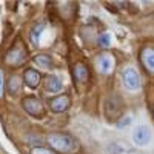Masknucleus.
<instances>
[{
  "label": "nucleus",
  "mask_w": 154,
  "mask_h": 154,
  "mask_svg": "<svg viewBox=\"0 0 154 154\" xmlns=\"http://www.w3.org/2000/svg\"><path fill=\"white\" fill-rule=\"evenodd\" d=\"M48 143L54 151L62 154H71L77 149L75 140L68 134H51L48 137Z\"/></svg>",
  "instance_id": "1"
},
{
  "label": "nucleus",
  "mask_w": 154,
  "mask_h": 154,
  "mask_svg": "<svg viewBox=\"0 0 154 154\" xmlns=\"http://www.w3.org/2000/svg\"><path fill=\"white\" fill-rule=\"evenodd\" d=\"M131 137H133L134 145H137V146H146L151 142V139H152V131H151V128L146 123H139V125L134 126Z\"/></svg>",
  "instance_id": "2"
},
{
  "label": "nucleus",
  "mask_w": 154,
  "mask_h": 154,
  "mask_svg": "<svg viewBox=\"0 0 154 154\" xmlns=\"http://www.w3.org/2000/svg\"><path fill=\"white\" fill-rule=\"evenodd\" d=\"M122 80H123V85L128 91H137L142 85L140 82V75H139V71L134 68V66H126L122 72Z\"/></svg>",
  "instance_id": "3"
},
{
  "label": "nucleus",
  "mask_w": 154,
  "mask_h": 154,
  "mask_svg": "<svg viewBox=\"0 0 154 154\" xmlns=\"http://www.w3.org/2000/svg\"><path fill=\"white\" fill-rule=\"evenodd\" d=\"M23 108L25 111H26L28 114L34 116V117H38V116H42L43 114V105H42V102L38 100L37 97L31 96V97H26L23 100Z\"/></svg>",
  "instance_id": "4"
},
{
  "label": "nucleus",
  "mask_w": 154,
  "mask_h": 154,
  "mask_svg": "<svg viewBox=\"0 0 154 154\" xmlns=\"http://www.w3.org/2000/svg\"><path fill=\"white\" fill-rule=\"evenodd\" d=\"M97 66L100 69L102 74H109L114 68V59L111 54L105 53V54H102L99 59H97Z\"/></svg>",
  "instance_id": "5"
},
{
  "label": "nucleus",
  "mask_w": 154,
  "mask_h": 154,
  "mask_svg": "<svg viewBox=\"0 0 154 154\" xmlns=\"http://www.w3.org/2000/svg\"><path fill=\"white\" fill-rule=\"evenodd\" d=\"M49 105H51V109H53L54 112H63V111L69 106V97H68V96L54 97V99H51Z\"/></svg>",
  "instance_id": "6"
},
{
  "label": "nucleus",
  "mask_w": 154,
  "mask_h": 154,
  "mask_svg": "<svg viewBox=\"0 0 154 154\" xmlns=\"http://www.w3.org/2000/svg\"><path fill=\"white\" fill-rule=\"evenodd\" d=\"M45 88L49 93H60L63 89V83L60 80V77L57 75H48L45 79Z\"/></svg>",
  "instance_id": "7"
},
{
  "label": "nucleus",
  "mask_w": 154,
  "mask_h": 154,
  "mask_svg": "<svg viewBox=\"0 0 154 154\" xmlns=\"http://www.w3.org/2000/svg\"><path fill=\"white\" fill-rule=\"evenodd\" d=\"M25 51L22 48H14V49H11L8 56H6V62L11 63V65H22L23 60H25Z\"/></svg>",
  "instance_id": "8"
},
{
  "label": "nucleus",
  "mask_w": 154,
  "mask_h": 154,
  "mask_svg": "<svg viewBox=\"0 0 154 154\" xmlns=\"http://www.w3.org/2000/svg\"><path fill=\"white\" fill-rule=\"evenodd\" d=\"M23 80L29 88H37L38 83H40V74H38L35 69H26L23 74Z\"/></svg>",
  "instance_id": "9"
},
{
  "label": "nucleus",
  "mask_w": 154,
  "mask_h": 154,
  "mask_svg": "<svg viewBox=\"0 0 154 154\" xmlns=\"http://www.w3.org/2000/svg\"><path fill=\"white\" fill-rule=\"evenodd\" d=\"M142 62L149 72H154V49L152 48H145L142 51Z\"/></svg>",
  "instance_id": "10"
},
{
  "label": "nucleus",
  "mask_w": 154,
  "mask_h": 154,
  "mask_svg": "<svg viewBox=\"0 0 154 154\" xmlns=\"http://www.w3.org/2000/svg\"><path fill=\"white\" fill-rule=\"evenodd\" d=\"M74 77L79 83H83L88 79V69L83 63H79V65L74 66Z\"/></svg>",
  "instance_id": "11"
},
{
  "label": "nucleus",
  "mask_w": 154,
  "mask_h": 154,
  "mask_svg": "<svg viewBox=\"0 0 154 154\" xmlns=\"http://www.w3.org/2000/svg\"><path fill=\"white\" fill-rule=\"evenodd\" d=\"M34 63H35V65H38L40 68L48 69V68L53 66V59H51L49 56L40 54V56H35V57H34Z\"/></svg>",
  "instance_id": "12"
},
{
  "label": "nucleus",
  "mask_w": 154,
  "mask_h": 154,
  "mask_svg": "<svg viewBox=\"0 0 154 154\" xmlns=\"http://www.w3.org/2000/svg\"><path fill=\"white\" fill-rule=\"evenodd\" d=\"M19 86H20V80H19V77H11V79H9V91L12 93V94H14L16 91H17V89H19Z\"/></svg>",
  "instance_id": "13"
},
{
  "label": "nucleus",
  "mask_w": 154,
  "mask_h": 154,
  "mask_svg": "<svg viewBox=\"0 0 154 154\" xmlns=\"http://www.w3.org/2000/svg\"><path fill=\"white\" fill-rule=\"evenodd\" d=\"M131 122H133V116H125L122 120L117 122V128H126L128 125H131Z\"/></svg>",
  "instance_id": "14"
},
{
  "label": "nucleus",
  "mask_w": 154,
  "mask_h": 154,
  "mask_svg": "<svg viewBox=\"0 0 154 154\" xmlns=\"http://www.w3.org/2000/svg\"><path fill=\"white\" fill-rule=\"evenodd\" d=\"M111 35L106 32V34H102L100 35V38H99V42H100V45L102 46H109V42H111V38H109Z\"/></svg>",
  "instance_id": "15"
},
{
  "label": "nucleus",
  "mask_w": 154,
  "mask_h": 154,
  "mask_svg": "<svg viewBox=\"0 0 154 154\" xmlns=\"http://www.w3.org/2000/svg\"><path fill=\"white\" fill-rule=\"evenodd\" d=\"M43 29V25H38V26H35L34 29H32V40L35 42V43H38V35H40V31Z\"/></svg>",
  "instance_id": "16"
},
{
  "label": "nucleus",
  "mask_w": 154,
  "mask_h": 154,
  "mask_svg": "<svg viewBox=\"0 0 154 154\" xmlns=\"http://www.w3.org/2000/svg\"><path fill=\"white\" fill-rule=\"evenodd\" d=\"M31 154H53L49 149H46V148H42V146H35V148H32L31 149Z\"/></svg>",
  "instance_id": "17"
},
{
  "label": "nucleus",
  "mask_w": 154,
  "mask_h": 154,
  "mask_svg": "<svg viewBox=\"0 0 154 154\" xmlns=\"http://www.w3.org/2000/svg\"><path fill=\"white\" fill-rule=\"evenodd\" d=\"M3 91H5V79H3V71L0 69V97H3Z\"/></svg>",
  "instance_id": "18"
}]
</instances>
